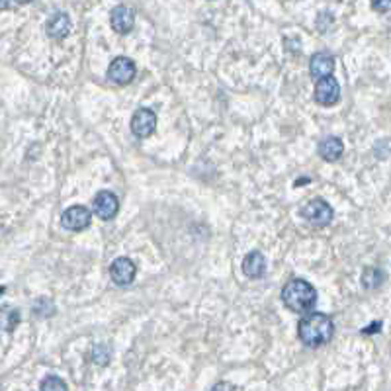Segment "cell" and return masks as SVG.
<instances>
[{
	"instance_id": "6da1fadb",
	"label": "cell",
	"mask_w": 391,
	"mask_h": 391,
	"mask_svg": "<svg viewBox=\"0 0 391 391\" xmlns=\"http://www.w3.org/2000/svg\"><path fill=\"white\" fill-rule=\"evenodd\" d=\"M335 335V323L325 313H310L297 325V337L307 349H319Z\"/></svg>"
},
{
	"instance_id": "7a4b0ae2",
	"label": "cell",
	"mask_w": 391,
	"mask_h": 391,
	"mask_svg": "<svg viewBox=\"0 0 391 391\" xmlns=\"http://www.w3.org/2000/svg\"><path fill=\"white\" fill-rule=\"evenodd\" d=\"M282 301L290 311L305 313L317 303V290L307 280L294 278L283 286Z\"/></svg>"
},
{
	"instance_id": "3957f363",
	"label": "cell",
	"mask_w": 391,
	"mask_h": 391,
	"mask_svg": "<svg viewBox=\"0 0 391 391\" xmlns=\"http://www.w3.org/2000/svg\"><path fill=\"white\" fill-rule=\"evenodd\" d=\"M301 216L303 219H307L311 225L315 227H327L331 221H333V207L329 205V202H325L323 198H317V200H311L303 210H301Z\"/></svg>"
},
{
	"instance_id": "277c9868",
	"label": "cell",
	"mask_w": 391,
	"mask_h": 391,
	"mask_svg": "<svg viewBox=\"0 0 391 391\" xmlns=\"http://www.w3.org/2000/svg\"><path fill=\"white\" fill-rule=\"evenodd\" d=\"M137 75V67L129 57H116L108 67V81L114 84L125 86L129 82H134Z\"/></svg>"
},
{
	"instance_id": "5b68a950",
	"label": "cell",
	"mask_w": 391,
	"mask_h": 391,
	"mask_svg": "<svg viewBox=\"0 0 391 391\" xmlns=\"http://www.w3.org/2000/svg\"><path fill=\"white\" fill-rule=\"evenodd\" d=\"M157 129V114L151 108H139L131 118V134L137 139H145Z\"/></svg>"
},
{
	"instance_id": "8992f818",
	"label": "cell",
	"mask_w": 391,
	"mask_h": 391,
	"mask_svg": "<svg viewBox=\"0 0 391 391\" xmlns=\"http://www.w3.org/2000/svg\"><path fill=\"white\" fill-rule=\"evenodd\" d=\"M92 221V212L84 205H71L67 212H63L61 223L68 231L86 229Z\"/></svg>"
},
{
	"instance_id": "52a82bcc",
	"label": "cell",
	"mask_w": 391,
	"mask_h": 391,
	"mask_svg": "<svg viewBox=\"0 0 391 391\" xmlns=\"http://www.w3.org/2000/svg\"><path fill=\"white\" fill-rule=\"evenodd\" d=\"M135 276H137V266H135L134 260H129V258H116L112 262V266H110V278L116 286L125 288V286L134 282Z\"/></svg>"
},
{
	"instance_id": "ba28073f",
	"label": "cell",
	"mask_w": 391,
	"mask_h": 391,
	"mask_svg": "<svg viewBox=\"0 0 391 391\" xmlns=\"http://www.w3.org/2000/svg\"><path fill=\"white\" fill-rule=\"evenodd\" d=\"M338 100H340V84L337 82V79L327 77L323 81H317V86H315V102L317 104L329 108V106H335Z\"/></svg>"
},
{
	"instance_id": "9c48e42d",
	"label": "cell",
	"mask_w": 391,
	"mask_h": 391,
	"mask_svg": "<svg viewBox=\"0 0 391 391\" xmlns=\"http://www.w3.org/2000/svg\"><path fill=\"white\" fill-rule=\"evenodd\" d=\"M118 210H120V200H118V196H116L114 192L102 190V192L96 194L94 214L100 217V219L108 221V219H112V217L118 214Z\"/></svg>"
},
{
	"instance_id": "30bf717a",
	"label": "cell",
	"mask_w": 391,
	"mask_h": 391,
	"mask_svg": "<svg viewBox=\"0 0 391 391\" xmlns=\"http://www.w3.org/2000/svg\"><path fill=\"white\" fill-rule=\"evenodd\" d=\"M335 71V57L331 53H315L310 61V75L315 81H323L327 77H333Z\"/></svg>"
},
{
	"instance_id": "8fae6325",
	"label": "cell",
	"mask_w": 391,
	"mask_h": 391,
	"mask_svg": "<svg viewBox=\"0 0 391 391\" xmlns=\"http://www.w3.org/2000/svg\"><path fill=\"white\" fill-rule=\"evenodd\" d=\"M110 24H112V27H114V31H118V34L125 36V34H129V31L134 29L135 12L129 8V6L120 4V6H116V8L112 10Z\"/></svg>"
},
{
	"instance_id": "7c38bea8",
	"label": "cell",
	"mask_w": 391,
	"mask_h": 391,
	"mask_svg": "<svg viewBox=\"0 0 391 391\" xmlns=\"http://www.w3.org/2000/svg\"><path fill=\"white\" fill-rule=\"evenodd\" d=\"M243 272L251 280H260L266 274V258L260 251L249 253L243 260Z\"/></svg>"
},
{
	"instance_id": "4fadbf2b",
	"label": "cell",
	"mask_w": 391,
	"mask_h": 391,
	"mask_svg": "<svg viewBox=\"0 0 391 391\" xmlns=\"http://www.w3.org/2000/svg\"><path fill=\"white\" fill-rule=\"evenodd\" d=\"M45 31H47V36L53 38V40L67 38L68 34H71V18H68V14L55 12L53 16L47 20V24H45Z\"/></svg>"
},
{
	"instance_id": "5bb4252c",
	"label": "cell",
	"mask_w": 391,
	"mask_h": 391,
	"mask_svg": "<svg viewBox=\"0 0 391 391\" xmlns=\"http://www.w3.org/2000/svg\"><path fill=\"white\" fill-rule=\"evenodd\" d=\"M344 153V143L340 137H327L319 143V155L327 162H335L342 157Z\"/></svg>"
},
{
	"instance_id": "9a60e30c",
	"label": "cell",
	"mask_w": 391,
	"mask_h": 391,
	"mask_svg": "<svg viewBox=\"0 0 391 391\" xmlns=\"http://www.w3.org/2000/svg\"><path fill=\"white\" fill-rule=\"evenodd\" d=\"M18 325H20V311L10 305H0V331L12 333Z\"/></svg>"
},
{
	"instance_id": "2e32d148",
	"label": "cell",
	"mask_w": 391,
	"mask_h": 391,
	"mask_svg": "<svg viewBox=\"0 0 391 391\" xmlns=\"http://www.w3.org/2000/svg\"><path fill=\"white\" fill-rule=\"evenodd\" d=\"M383 282H386V274L379 268L370 266V268L364 270V274H362V286H364L366 290H376V288H379Z\"/></svg>"
},
{
	"instance_id": "e0dca14e",
	"label": "cell",
	"mask_w": 391,
	"mask_h": 391,
	"mask_svg": "<svg viewBox=\"0 0 391 391\" xmlns=\"http://www.w3.org/2000/svg\"><path fill=\"white\" fill-rule=\"evenodd\" d=\"M110 358H112V351H110L108 344H96L92 349V360L96 364L100 366H108Z\"/></svg>"
},
{
	"instance_id": "ac0fdd59",
	"label": "cell",
	"mask_w": 391,
	"mask_h": 391,
	"mask_svg": "<svg viewBox=\"0 0 391 391\" xmlns=\"http://www.w3.org/2000/svg\"><path fill=\"white\" fill-rule=\"evenodd\" d=\"M34 313L38 315V317H51L55 313V307H53V301L51 299H45V297H40L38 301H36V305H34Z\"/></svg>"
},
{
	"instance_id": "d6986e66",
	"label": "cell",
	"mask_w": 391,
	"mask_h": 391,
	"mask_svg": "<svg viewBox=\"0 0 391 391\" xmlns=\"http://www.w3.org/2000/svg\"><path fill=\"white\" fill-rule=\"evenodd\" d=\"M41 391H68L67 383L59 376H47L41 381Z\"/></svg>"
},
{
	"instance_id": "ffe728a7",
	"label": "cell",
	"mask_w": 391,
	"mask_h": 391,
	"mask_svg": "<svg viewBox=\"0 0 391 391\" xmlns=\"http://www.w3.org/2000/svg\"><path fill=\"white\" fill-rule=\"evenodd\" d=\"M372 2V8L379 14H386L391 10V0H370Z\"/></svg>"
},
{
	"instance_id": "44dd1931",
	"label": "cell",
	"mask_w": 391,
	"mask_h": 391,
	"mask_svg": "<svg viewBox=\"0 0 391 391\" xmlns=\"http://www.w3.org/2000/svg\"><path fill=\"white\" fill-rule=\"evenodd\" d=\"M379 331H381V321H374L372 325H368V327L362 329V335H376Z\"/></svg>"
},
{
	"instance_id": "7402d4cb",
	"label": "cell",
	"mask_w": 391,
	"mask_h": 391,
	"mask_svg": "<svg viewBox=\"0 0 391 391\" xmlns=\"http://www.w3.org/2000/svg\"><path fill=\"white\" fill-rule=\"evenodd\" d=\"M212 391H237V390H235V386L229 383V381H219V383L214 386V390Z\"/></svg>"
},
{
	"instance_id": "603a6c76",
	"label": "cell",
	"mask_w": 391,
	"mask_h": 391,
	"mask_svg": "<svg viewBox=\"0 0 391 391\" xmlns=\"http://www.w3.org/2000/svg\"><path fill=\"white\" fill-rule=\"evenodd\" d=\"M10 4H12V0H0V12L6 10V8H10Z\"/></svg>"
},
{
	"instance_id": "cb8c5ba5",
	"label": "cell",
	"mask_w": 391,
	"mask_h": 391,
	"mask_svg": "<svg viewBox=\"0 0 391 391\" xmlns=\"http://www.w3.org/2000/svg\"><path fill=\"white\" fill-rule=\"evenodd\" d=\"M16 4H29V2H34V0H14Z\"/></svg>"
}]
</instances>
